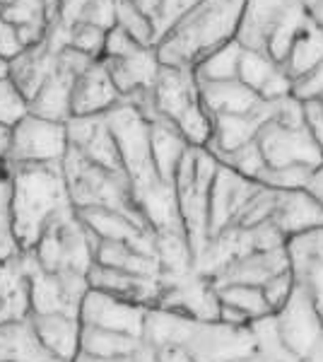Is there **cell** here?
I'll return each mask as SVG.
<instances>
[{
    "instance_id": "1",
    "label": "cell",
    "mask_w": 323,
    "mask_h": 362,
    "mask_svg": "<svg viewBox=\"0 0 323 362\" xmlns=\"http://www.w3.org/2000/svg\"><path fill=\"white\" fill-rule=\"evenodd\" d=\"M109 131L119 145L121 167L135 206L155 232H184L176 210L174 186L167 184L155 167L150 153L148 119L131 102L116 104L104 114Z\"/></svg>"
},
{
    "instance_id": "2",
    "label": "cell",
    "mask_w": 323,
    "mask_h": 362,
    "mask_svg": "<svg viewBox=\"0 0 323 362\" xmlns=\"http://www.w3.org/2000/svg\"><path fill=\"white\" fill-rule=\"evenodd\" d=\"M13 186V232L20 251H32L44 230L73 210L61 162L56 165H15L5 167Z\"/></svg>"
},
{
    "instance_id": "3",
    "label": "cell",
    "mask_w": 323,
    "mask_h": 362,
    "mask_svg": "<svg viewBox=\"0 0 323 362\" xmlns=\"http://www.w3.org/2000/svg\"><path fill=\"white\" fill-rule=\"evenodd\" d=\"M244 0H201L157 42L162 66L193 70L205 56L234 42Z\"/></svg>"
},
{
    "instance_id": "4",
    "label": "cell",
    "mask_w": 323,
    "mask_h": 362,
    "mask_svg": "<svg viewBox=\"0 0 323 362\" xmlns=\"http://www.w3.org/2000/svg\"><path fill=\"white\" fill-rule=\"evenodd\" d=\"M307 27L311 22L299 0H244L234 42L283 66L290 46Z\"/></svg>"
},
{
    "instance_id": "5",
    "label": "cell",
    "mask_w": 323,
    "mask_h": 362,
    "mask_svg": "<svg viewBox=\"0 0 323 362\" xmlns=\"http://www.w3.org/2000/svg\"><path fill=\"white\" fill-rule=\"evenodd\" d=\"M220 160L208 148L191 145L174 174V198L184 237L189 242L193 266L208 244V203Z\"/></svg>"
},
{
    "instance_id": "6",
    "label": "cell",
    "mask_w": 323,
    "mask_h": 362,
    "mask_svg": "<svg viewBox=\"0 0 323 362\" xmlns=\"http://www.w3.org/2000/svg\"><path fill=\"white\" fill-rule=\"evenodd\" d=\"M152 109L157 116L181 131L189 145L205 148L210 140V116L203 109L198 80L189 68L160 66L150 90Z\"/></svg>"
},
{
    "instance_id": "7",
    "label": "cell",
    "mask_w": 323,
    "mask_h": 362,
    "mask_svg": "<svg viewBox=\"0 0 323 362\" xmlns=\"http://www.w3.org/2000/svg\"><path fill=\"white\" fill-rule=\"evenodd\" d=\"M61 167H63V177H66L70 203H73L75 210L109 208L148 225V220L143 218V213L135 206L123 172H109V169L95 165L87 157H82L78 150L70 148V145Z\"/></svg>"
},
{
    "instance_id": "8",
    "label": "cell",
    "mask_w": 323,
    "mask_h": 362,
    "mask_svg": "<svg viewBox=\"0 0 323 362\" xmlns=\"http://www.w3.org/2000/svg\"><path fill=\"white\" fill-rule=\"evenodd\" d=\"M95 247L97 239L85 230L73 208L46 227L29 254L39 268L49 273H82V276H87L95 264Z\"/></svg>"
},
{
    "instance_id": "9",
    "label": "cell",
    "mask_w": 323,
    "mask_h": 362,
    "mask_svg": "<svg viewBox=\"0 0 323 362\" xmlns=\"http://www.w3.org/2000/svg\"><path fill=\"white\" fill-rule=\"evenodd\" d=\"M68 153L66 124L25 114L10 126L5 167L15 165H56Z\"/></svg>"
},
{
    "instance_id": "10",
    "label": "cell",
    "mask_w": 323,
    "mask_h": 362,
    "mask_svg": "<svg viewBox=\"0 0 323 362\" xmlns=\"http://www.w3.org/2000/svg\"><path fill=\"white\" fill-rule=\"evenodd\" d=\"M266 169L283 167H309L319 169L323 165V153L311 138L304 124H285L273 116L258 128L254 138Z\"/></svg>"
},
{
    "instance_id": "11",
    "label": "cell",
    "mask_w": 323,
    "mask_h": 362,
    "mask_svg": "<svg viewBox=\"0 0 323 362\" xmlns=\"http://www.w3.org/2000/svg\"><path fill=\"white\" fill-rule=\"evenodd\" d=\"M29 259V317L32 314H68L80 319V305L90 283L82 273H49Z\"/></svg>"
},
{
    "instance_id": "12",
    "label": "cell",
    "mask_w": 323,
    "mask_h": 362,
    "mask_svg": "<svg viewBox=\"0 0 323 362\" xmlns=\"http://www.w3.org/2000/svg\"><path fill=\"white\" fill-rule=\"evenodd\" d=\"M95 58L80 54L75 49H61L56 54V63L46 80L41 83L39 92L27 102V114L39 119L66 124L70 119V95H73L75 78L85 70Z\"/></svg>"
},
{
    "instance_id": "13",
    "label": "cell",
    "mask_w": 323,
    "mask_h": 362,
    "mask_svg": "<svg viewBox=\"0 0 323 362\" xmlns=\"http://www.w3.org/2000/svg\"><path fill=\"white\" fill-rule=\"evenodd\" d=\"M160 300L157 309L181 314V317L217 321V295L208 278L196 268L184 273H162L160 271Z\"/></svg>"
},
{
    "instance_id": "14",
    "label": "cell",
    "mask_w": 323,
    "mask_h": 362,
    "mask_svg": "<svg viewBox=\"0 0 323 362\" xmlns=\"http://www.w3.org/2000/svg\"><path fill=\"white\" fill-rule=\"evenodd\" d=\"M285 348L297 360H304L323 346V321L302 285H295L290 300L273 314Z\"/></svg>"
},
{
    "instance_id": "15",
    "label": "cell",
    "mask_w": 323,
    "mask_h": 362,
    "mask_svg": "<svg viewBox=\"0 0 323 362\" xmlns=\"http://www.w3.org/2000/svg\"><path fill=\"white\" fill-rule=\"evenodd\" d=\"M261 189V181L242 177L239 172L229 169L227 165H217L213 189H210V203H208V239L220 235L232 225L237 213L242 210L249 198Z\"/></svg>"
},
{
    "instance_id": "16",
    "label": "cell",
    "mask_w": 323,
    "mask_h": 362,
    "mask_svg": "<svg viewBox=\"0 0 323 362\" xmlns=\"http://www.w3.org/2000/svg\"><path fill=\"white\" fill-rule=\"evenodd\" d=\"M150 307L133 305V302L119 300L114 295L99 293V290L90 288L80 305V324L116 331V334H126L133 338H143L145 312Z\"/></svg>"
},
{
    "instance_id": "17",
    "label": "cell",
    "mask_w": 323,
    "mask_h": 362,
    "mask_svg": "<svg viewBox=\"0 0 323 362\" xmlns=\"http://www.w3.org/2000/svg\"><path fill=\"white\" fill-rule=\"evenodd\" d=\"M68 145L109 172H123L119 145L104 116H73L66 121Z\"/></svg>"
},
{
    "instance_id": "18",
    "label": "cell",
    "mask_w": 323,
    "mask_h": 362,
    "mask_svg": "<svg viewBox=\"0 0 323 362\" xmlns=\"http://www.w3.org/2000/svg\"><path fill=\"white\" fill-rule=\"evenodd\" d=\"M121 102L123 97L111 83L107 66L102 63V58H97L75 78L73 95H70V119L73 116H104Z\"/></svg>"
},
{
    "instance_id": "19",
    "label": "cell",
    "mask_w": 323,
    "mask_h": 362,
    "mask_svg": "<svg viewBox=\"0 0 323 362\" xmlns=\"http://www.w3.org/2000/svg\"><path fill=\"white\" fill-rule=\"evenodd\" d=\"M102 63L107 66L111 83L116 85L123 99L150 92L162 66L155 46H135L128 54L102 58Z\"/></svg>"
},
{
    "instance_id": "20",
    "label": "cell",
    "mask_w": 323,
    "mask_h": 362,
    "mask_svg": "<svg viewBox=\"0 0 323 362\" xmlns=\"http://www.w3.org/2000/svg\"><path fill=\"white\" fill-rule=\"evenodd\" d=\"M275 109H278V99L275 102H263L251 114L210 116V140L205 148L215 157H222L246 143H251L256 138L258 128L275 116Z\"/></svg>"
},
{
    "instance_id": "21",
    "label": "cell",
    "mask_w": 323,
    "mask_h": 362,
    "mask_svg": "<svg viewBox=\"0 0 323 362\" xmlns=\"http://www.w3.org/2000/svg\"><path fill=\"white\" fill-rule=\"evenodd\" d=\"M285 271H290V256H287L285 247L251 251V254H244L234 259L232 264H227L210 283H213V288H217V285H254V288H261L263 283H268L270 278Z\"/></svg>"
},
{
    "instance_id": "22",
    "label": "cell",
    "mask_w": 323,
    "mask_h": 362,
    "mask_svg": "<svg viewBox=\"0 0 323 362\" xmlns=\"http://www.w3.org/2000/svg\"><path fill=\"white\" fill-rule=\"evenodd\" d=\"M87 283L92 290L114 295L119 300L133 302L140 307H155L160 300V280L157 278L131 276V273L114 271V268H104L97 264H92L90 273H87Z\"/></svg>"
},
{
    "instance_id": "23",
    "label": "cell",
    "mask_w": 323,
    "mask_h": 362,
    "mask_svg": "<svg viewBox=\"0 0 323 362\" xmlns=\"http://www.w3.org/2000/svg\"><path fill=\"white\" fill-rule=\"evenodd\" d=\"M58 0H0V22L15 27L22 44L34 46L56 20Z\"/></svg>"
},
{
    "instance_id": "24",
    "label": "cell",
    "mask_w": 323,
    "mask_h": 362,
    "mask_svg": "<svg viewBox=\"0 0 323 362\" xmlns=\"http://www.w3.org/2000/svg\"><path fill=\"white\" fill-rule=\"evenodd\" d=\"M56 54L58 51H54L44 39H41L39 44L29 46V49L22 51L17 58L5 63V66H8L5 78H8V83L15 87L17 95L22 97L25 107H27L29 99L39 92V87L46 80V75L51 73V68H54V63H56Z\"/></svg>"
},
{
    "instance_id": "25",
    "label": "cell",
    "mask_w": 323,
    "mask_h": 362,
    "mask_svg": "<svg viewBox=\"0 0 323 362\" xmlns=\"http://www.w3.org/2000/svg\"><path fill=\"white\" fill-rule=\"evenodd\" d=\"M237 80L254 90L263 102H275L290 95L292 80L285 75V70L280 63H275L273 58L256 54V51L242 49V58H239V73Z\"/></svg>"
},
{
    "instance_id": "26",
    "label": "cell",
    "mask_w": 323,
    "mask_h": 362,
    "mask_svg": "<svg viewBox=\"0 0 323 362\" xmlns=\"http://www.w3.org/2000/svg\"><path fill=\"white\" fill-rule=\"evenodd\" d=\"M29 319V259L20 251L0 264V324Z\"/></svg>"
},
{
    "instance_id": "27",
    "label": "cell",
    "mask_w": 323,
    "mask_h": 362,
    "mask_svg": "<svg viewBox=\"0 0 323 362\" xmlns=\"http://www.w3.org/2000/svg\"><path fill=\"white\" fill-rule=\"evenodd\" d=\"M285 239L323 227V208L307 191H280L278 208L270 220Z\"/></svg>"
},
{
    "instance_id": "28",
    "label": "cell",
    "mask_w": 323,
    "mask_h": 362,
    "mask_svg": "<svg viewBox=\"0 0 323 362\" xmlns=\"http://www.w3.org/2000/svg\"><path fill=\"white\" fill-rule=\"evenodd\" d=\"M201 102L208 116H237V114H251L263 104V99L249 90L242 80H220V83H201Z\"/></svg>"
},
{
    "instance_id": "29",
    "label": "cell",
    "mask_w": 323,
    "mask_h": 362,
    "mask_svg": "<svg viewBox=\"0 0 323 362\" xmlns=\"http://www.w3.org/2000/svg\"><path fill=\"white\" fill-rule=\"evenodd\" d=\"M0 362H63L41 343L32 321L0 324Z\"/></svg>"
},
{
    "instance_id": "30",
    "label": "cell",
    "mask_w": 323,
    "mask_h": 362,
    "mask_svg": "<svg viewBox=\"0 0 323 362\" xmlns=\"http://www.w3.org/2000/svg\"><path fill=\"white\" fill-rule=\"evenodd\" d=\"M34 331L46 348L63 362H73L80 353V319L68 314H32Z\"/></svg>"
},
{
    "instance_id": "31",
    "label": "cell",
    "mask_w": 323,
    "mask_h": 362,
    "mask_svg": "<svg viewBox=\"0 0 323 362\" xmlns=\"http://www.w3.org/2000/svg\"><path fill=\"white\" fill-rule=\"evenodd\" d=\"M95 264L104 268H114V271L131 273V276L160 278V261H157V256H150L123 242H97Z\"/></svg>"
},
{
    "instance_id": "32",
    "label": "cell",
    "mask_w": 323,
    "mask_h": 362,
    "mask_svg": "<svg viewBox=\"0 0 323 362\" xmlns=\"http://www.w3.org/2000/svg\"><path fill=\"white\" fill-rule=\"evenodd\" d=\"M143 346V338L80 324V353L107 360H133Z\"/></svg>"
},
{
    "instance_id": "33",
    "label": "cell",
    "mask_w": 323,
    "mask_h": 362,
    "mask_svg": "<svg viewBox=\"0 0 323 362\" xmlns=\"http://www.w3.org/2000/svg\"><path fill=\"white\" fill-rule=\"evenodd\" d=\"M56 22L61 27L95 25L109 32L116 25V0H58Z\"/></svg>"
},
{
    "instance_id": "34",
    "label": "cell",
    "mask_w": 323,
    "mask_h": 362,
    "mask_svg": "<svg viewBox=\"0 0 323 362\" xmlns=\"http://www.w3.org/2000/svg\"><path fill=\"white\" fill-rule=\"evenodd\" d=\"M321 61H323V32L311 25L304 29L295 39V44L290 46V51H287V56L283 61V70L287 78L295 83L297 78L309 73V70L314 66H319Z\"/></svg>"
},
{
    "instance_id": "35",
    "label": "cell",
    "mask_w": 323,
    "mask_h": 362,
    "mask_svg": "<svg viewBox=\"0 0 323 362\" xmlns=\"http://www.w3.org/2000/svg\"><path fill=\"white\" fill-rule=\"evenodd\" d=\"M133 3L150 20L152 29H155V42H160L164 34L189 13L191 8H196L201 0H133Z\"/></svg>"
},
{
    "instance_id": "36",
    "label": "cell",
    "mask_w": 323,
    "mask_h": 362,
    "mask_svg": "<svg viewBox=\"0 0 323 362\" xmlns=\"http://www.w3.org/2000/svg\"><path fill=\"white\" fill-rule=\"evenodd\" d=\"M239 58H242V46L237 42H229L205 56L196 68L193 75L201 83H220V80H234L239 73Z\"/></svg>"
},
{
    "instance_id": "37",
    "label": "cell",
    "mask_w": 323,
    "mask_h": 362,
    "mask_svg": "<svg viewBox=\"0 0 323 362\" xmlns=\"http://www.w3.org/2000/svg\"><path fill=\"white\" fill-rule=\"evenodd\" d=\"M215 295L222 307L237 309L249 321H256L270 314L261 288H254V285H217Z\"/></svg>"
},
{
    "instance_id": "38",
    "label": "cell",
    "mask_w": 323,
    "mask_h": 362,
    "mask_svg": "<svg viewBox=\"0 0 323 362\" xmlns=\"http://www.w3.org/2000/svg\"><path fill=\"white\" fill-rule=\"evenodd\" d=\"M251 336L256 341V350L263 355H268L270 360H278V362H299L290 350L285 348L283 338H280L278 324H275V317L268 314V317H261L256 321L249 324Z\"/></svg>"
},
{
    "instance_id": "39",
    "label": "cell",
    "mask_w": 323,
    "mask_h": 362,
    "mask_svg": "<svg viewBox=\"0 0 323 362\" xmlns=\"http://www.w3.org/2000/svg\"><path fill=\"white\" fill-rule=\"evenodd\" d=\"M10 198H13V186H10L8 169H0V264L13 256L20 254L17 239L13 232V208H10Z\"/></svg>"
},
{
    "instance_id": "40",
    "label": "cell",
    "mask_w": 323,
    "mask_h": 362,
    "mask_svg": "<svg viewBox=\"0 0 323 362\" xmlns=\"http://www.w3.org/2000/svg\"><path fill=\"white\" fill-rule=\"evenodd\" d=\"M116 27L143 46H155V29L150 20L135 8L133 0H116Z\"/></svg>"
},
{
    "instance_id": "41",
    "label": "cell",
    "mask_w": 323,
    "mask_h": 362,
    "mask_svg": "<svg viewBox=\"0 0 323 362\" xmlns=\"http://www.w3.org/2000/svg\"><path fill=\"white\" fill-rule=\"evenodd\" d=\"M217 160H220L222 165H227L229 169H234V172H239L242 177H249V179H256V181L263 172H266V162H263V157H261V153H258L254 140L242 145V148L232 150V153L217 157Z\"/></svg>"
},
{
    "instance_id": "42",
    "label": "cell",
    "mask_w": 323,
    "mask_h": 362,
    "mask_svg": "<svg viewBox=\"0 0 323 362\" xmlns=\"http://www.w3.org/2000/svg\"><path fill=\"white\" fill-rule=\"evenodd\" d=\"M311 174L314 169L309 167H283V169H266V172L258 177L263 186H270V189L278 191H302L307 189Z\"/></svg>"
},
{
    "instance_id": "43",
    "label": "cell",
    "mask_w": 323,
    "mask_h": 362,
    "mask_svg": "<svg viewBox=\"0 0 323 362\" xmlns=\"http://www.w3.org/2000/svg\"><path fill=\"white\" fill-rule=\"evenodd\" d=\"M295 276H292V271H285V273H278L275 278H270L268 283L261 285V293H263V300H266V305L270 309V314H275L280 307L285 305L287 300H290L292 290H295Z\"/></svg>"
},
{
    "instance_id": "44",
    "label": "cell",
    "mask_w": 323,
    "mask_h": 362,
    "mask_svg": "<svg viewBox=\"0 0 323 362\" xmlns=\"http://www.w3.org/2000/svg\"><path fill=\"white\" fill-rule=\"evenodd\" d=\"M290 95L302 104L304 102H321L323 99V61L292 83Z\"/></svg>"
},
{
    "instance_id": "45",
    "label": "cell",
    "mask_w": 323,
    "mask_h": 362,
    "mask_svg": "<svg viewBox=\"0 0 323 362\" xmlns=\"http://www.w3.org/2000/svg\"><path fill=\"white\" fill-rule=\"evenodd\" d=\"M27 114V107L22 97L15 92V87L8 83V78H0V126H13L17 119Z\"/></svg>"
},
{
    "instance_id": "46",
    "label": "cell",
    "mask_w": 323,
    "mask_h": 362,
    "mask_svg": "<svg viewBox=\"0 0 323 362\" xmlns=\"http://www.w3.org/2000/svg\"><path fill=\"white\" fill-rule=\"evenodd\" d=\"M304 112V126L311 133V138L316 140V145L321 148L323 153V109L319 102H304L302 104Z\"/></svg>"
},
{
    "instance_id": "47",
    "label": "cell",
    "mask_w": 323,
    "mask_h": 362,
    "mask_svg": "<svg viewBox=\"0 0 323 362\" xmlns=\"http://www.w3.org/2000/svg\"><path fill=\"white\" fill-rule=\"evenodd\" d=\"M299 3H302L311 25L323 32V0H299Z\"/></svg>"
},
{
    "instance_id": "48",
    "label": "cell",
    "mask_w": 323,
    "mask_h": 362,
    "mask_svg": "<svg viewBox=\"0 0 323 362\" xmlns=\"http://www.w3.org/2000/svg\"><path fill=\"white\" fill-rule=\"evenodd\" d=\"M304 191H307V194L323 208V165L319 169H314V174H311V179Z\"/></svg>"
},
{
    "instance_id": "49",
    "label": "cell",
    "mask_w": 323,
    "mask_h": 362,
    "mask_svg": "<svg viewBox=\"0 0 323 362\" xmlns=\"http://www.w3.org/2000/svg\"><path fill=\"white\" fill-rule=\"evenodd\" d=\"M8 138H10V128L0 126V169L5 167V155H8Z\"/></svg>"
},
{
    "instance_id": "50",
    "label": "cell",
    "mask_w": 323,
    "mask_h": 362,
    "mask_svg": "<svg viewBox=\"0 0 323 362\" xmlns=\"http://www.w3.org/2000/svg\"><path fill=\"white\" fill-rule=\"evenodd\" d=\"M73 362H133V360H107V358H95V355H85L78 353Z\"/></svg>"
},
{
    "instance_id": "51",
    "label": "cell",
    "mask_w": 323,
    "mask_h": 362,
    "mask_svg": "<svg viewBox=\"0 0 323 362\" xmlns=\"http://www.w3.org/2000/svg\"><path fill=\"white\" fill-rule=\"evenodd\" d=\"M232 362H278V360H270L268 355H263V353H251V355H246V358H237V360H232Z\"/></svg>"
},
{
    "instance_id": "52",
    "label": "cell",
    "mask_w": 323,
    "mask_h": 362,
    "mask_svg": "<svg viewBox=\"0 0 323 362\" xmlns=\"http://www.w3.org/2000/svg\"><path fill=\"white\" fill-rule=\"evenodd\" d=\"M299 362H323V346H319L314 350L311 355H307L304 360H299Z\"/></svg>"
},
{
    "instance_id": "53",
    "label": "cell",
    "mask_w": 323,
    "mask_h": 362,
    "mask_svg": "<svg viewBox=\"0 0 323 362\" xmlns=\"http://www.w3.org/2000/svg\"><path fill=\"white\" fill-rule=\"evenodd\" d=\"M319 104H321V109H323V99H321V102H319Z\"/></svg>"
}]
</instances>
